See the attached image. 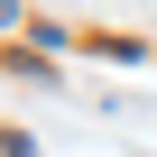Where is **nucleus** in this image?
Masks as SVG:
<instances>
[]
</instances>
